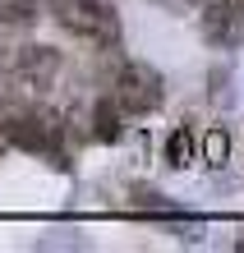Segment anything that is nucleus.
Segmentation results:
<instances>
[{
  "mask_svg": "<svg viewBox=\"0 0 244 253\" xmlns=\"http://www.w3.org/2000/svg\"><path fill=\"white\" fill-rule=\"evenodd\" d=\"M42 5L79 42H93V46H115L120 42V14L106 0H42Z\"/></svg>",
  "mask_w": 244,
  "mask_h": 253,
  "instance_id": "1",
  "label": "nucleus"
},
{
  "mask_svg": "<svg viewBox=\"0 0 244 253\" xmlns=\"http://www.w3.org/2000/svg\"><path fill=\"white\" fill-rule=\"evenodd\" d=\"M111 97L120 101V111H129V115H147V111H157V106H161L166 83H161V74L152 69V65L129 60V65H120V69H115Z\"/></svg>",
  "mask_w": 244,
  "mask_h": 253,
  "instance_id": "2",
  "label": "nucleus"
},
{
  "mask_svg": "<svg viewBox=\"0 0 244 253\" xmlns=\"http://www.w3.org/2000/svg\"><path fill=\"white\" fill-rule=\"evenodd\" d=\"M0 133L23 147V152H37V157H60L65 152V129H60L55 115H9L5 125H0Z\"/></svg>",
  "mask_w": 244,
  "mask_h": 253,
  "instance_id": "3",
  "label": "nucleus"
},
{
  "mask_svg": "<svg viewBox=\"0 0 244 253\" xmlns=\"http://www.w3.org/2000/svg\"><path fill=\"white\" fill-rule=\"evenodd\" d=\"M194 19H198V28H203V37L212 46H235V42H244V9L235 0H207Z\"/></svg>",
  "mask_w": 244,
  "mask_h": 253,
  "instance_id": "4",
  "label": "nucleus"
},
{
  "mask_svg": "<svg viewBox=\"0 0 244 253\" xmlns=\"http://www.w3.org/2000/svg\"><path fill=\"white\" fill-rule=\"evenodd\" d=\"M14 69H19L28 83L42 87V83H47L51 74L60 69V55H55L51 46H19V55H14Z\"/></svg>",
  "mask_w": 244,
  "mask_h": 253,
  "instance_id": "5",
  "label": "nucleus"
},
{
  "mask_svg": "<svg viewBox=\"0 0 244 253\" xmlns=\"http://www.w3.org/2000/svg\"><path fill=\"white\" fill-rule=\"evenodd\" d=\"M93 125H97V138H101V143H120V138H125V111H120V101H115V97L97 101Z\"/></svg>",
  "mask_w": 244,
  "mask_h": 253,
  "instance_id": "6",
  "label": "nucleus"
},
{
  "mask_svg": "<svg viewBox=\"0 0 244 253\" xmlns=\"http://www.w3.org/2000/svg\"><path fill=\"white\" fill-rule=\"evenodd\" d=\"M42 14V0H0V23H33Z\"/></svg>",
  "mask_w": 244,
  "mask_h": 253,
  "instance_id": "7",
  "label": "nucleus"
},
{
  "mask_svg": "<svg viewBox=\"0 0 244 253\" xmlns=\"http://www.w3.org/2000/svg\"><path fill=\"white\" fill-rule=\"evenodd\" d=\"M189 129H175L171 133V143H166V161H171V166H185V161H189Z\"/></svg>",
  "mask_w": 244,
  "mask_h": 253,
  "instance_id": "8",
  "label": "nucleus"
},
{
  "mask_svg": "<svg viewBox=\"0 0 244 253\" xmlns=\"http://www.w3.org/2000/svg\"><path fill=\"white\" fill-rule=\"evenodd\" d=\"M203 152H207V166H221L226 152H231V138H226V129H212V133H207V147H203Z\"/></svg>",
  "mask_w": 244,
  "mask_h": 253,
  "instance_id": "9",
  "label": "nucleus"
},
{
  "mask_svg": "<svg viewBox=\"0 0 244 253\" xmlns=\"http://www.w3.org/2000/svg\"><path fill=\"white\" fill-rule=\"evenodd\" d=\"M134 207H143V212H157V216H175V207L161 198V193H147V189H139L134 193Z\"/></svg>",
  "mask_w": 244,
  "mask_h": 253,
  "instance_id": "10",
  "label": "nucleus"
},
{
  "mask_svg": "<svg viewBox=\"0 0 244 253\" xmlns=\"http://www.w3.org/2000/svg\"><path fill=\"white\" fill-rule=\"evenodd\" d=\"M157 5H166L171 14H198V9L207 5V0H157Z\"/></svg>",
  "mask_w": 244,
  "mask_h": 253,
  "instance_id": "11",
  "label": "nucleus"
},
{
  "mask_svg": "<svg viewBox=\"0 0 244 253\" xmlns=\"http://www.w3.org/2000/svg\"><path fill=\"white\" fill-rule=\"evenodd\" d=\"M235 5H240V9H244V0H235Z\"/></svg>",
  "mask_w": 244,
  "mask_h": 253,
  "instance_id": "12",
  "label": "nucleus"
}]
</instances>
